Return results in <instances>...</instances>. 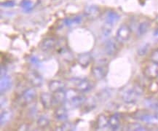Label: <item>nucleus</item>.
I'll return each mask as SVG.
<instances>
[{
  "label": "nucleus",
  "instance_id": "nucleus-20",
  "mask_svg": "<svg viewBox=\"0 0 158 131\" xmlns=\"http://www.w3.org/2000/svg\"><path fill=\"white\" fill-rule=\"evenodd\" d=\"M91 59H92V57H91L90 54L83 53L79 56L78 61L79 63L83 67H87L90 63Z\"/></svg>",
  "mask_w": 158,
  "mask_h": 131
},
{
  "label": "nucleus",
  "instance_id": "nucleus-31",
  "mask_svg": "<svg viewBox=\"0 0 158 131\" xmlns=\"http://www.w3.org/2000/svg\"><path fill=\"white\" fill-rule=\"evenodd\" d=\"M150 60L152 61L155 62V63H158V49L155 50V51L152 52L150 56Z\"/></svg>",
  "mask_w": 158,
  "mask_h": 131
},
{
  "label": "nucleus",
  "instance_id": "nucleus-18",
  "mask_svg": "<svg viewBox=\"0 0 158 131\" xmlns=\"http://www.w3.org/2000/svg\"><path fill=\"white\" fill-rule=\"evenodd\" d=\"M149 27H150V23L147 21H143L140 23L137 29V35L139 37H141V36L144 35L149 30Z\"/></svg>",
  "mask_w": 158,
  "mask_h": 131
},
{
  "label": "nucleus",
  "instance_id": "nucleus-21",
  "mask_svg": "<svg viewBox=\"0 0 158 131\" xmlns=\"http://www.w3.org/2000/svg\"><path fill=\"white\" fill-rule=\"evenodd\" d=\"M55 115H56V117L57 118L58 120H61V121L66 120L68 118L67 108H66L65 107H61V108H58V109L56 111Z\"/></svg>",
  "mask_w": 158,
  "mask_h": 131
},
{
  "label": "nucleus",
  "instance_id": "nucleus-25",
  "mask_svg": "<svg viewBox=\"0 0 158 131\" xmlns=\"http://www.w3.org/2000/svg\"><path fill=\"white\" fill-rule=\"evenodd\" d=\"M150 50V44L144 43L139 46L137 50V53L139 56H144L149 52Z\"/></svg>",
  "mask_w": 158,
  "mask_h": 131
},
{
  "label": "nucleus",
  "instance_id": "nucleus-34",
  "mask_svg": "<svg viewBox=\"0 0 158 131\" xmlns=\"http://www.w3.org/2000/svg\"><path fill=\"white\" fill-rule=\"evenodd\" d=\"M154 37L156 39H158V28H157L154 31Z\"/></svg>",
  "mask_w": 158,
  "mask_h": 131
},
{
  "label": "nucleus",
  "instance_id": "nucleus-9",
  "mask_svg": "<svg viewBox=\"0 0 158 131\" xmlns=\"http://www.w3.org/2000/svg\"><path fill=\"white\" fill-rule=\"evenodd\" d=\"M99 13H100L99 7L96 5H89L85 9V14L89 18H96L99 15Z\"/></svg>",
  "mask_w": 158,
  "mask_h": 131
},
{
  "label": "nucleus",
  "instance_id": "nucleus-5",
  "mask_svg": "<svg viewBox=\"0 0 158 131\" xmlns=\"http://www.w3.org/2000/svg\"><path fill=\"white\" fill-rule=\"evenodd\" d=\"M74 82L78 91L86 92L92 89V84L85 79H74Z\"/></svg>",
  "mask_w": 158,
  "mask_h": 131
},
{
  "label": "nucleus",
  "instance_id": "nucleus-23",
  "mask_svg": "<svg viewBox=\"0 0 158 131\" xmlns=\"http://www.w3.org/2000/svg\"><path fill=\"white\" fill-rule=\"evenodd\" d=\"M82 22V17L80 15L74 16V18H66L64 20L65 25L67 26H72L74 25H77Z\"/></svg>",
  "mask_w": 158,
  "mask_h": 131
},
{
  "label": "nucleus",
  "instance_id": "nucleus-22",
  "mask_svg": "<svg viewBox=\"0 0 158 131\" xmlns=\"http://www.w3.org/2000/svg\"><path fill=\"white\" fill-rule=\"evenodd\" d=\"M55 96H53V104L54 105L58 104H61L66 101V92L63 91L55 92Z\"/></svg>",
  "mask_w": 158,
  "mask_h": 131
},
{
  "label": "nucleus",
  "instance_id": "nucleus-26",
  "mask_svg": "<svg viewBox=\"0 0 158 131\" xmlns=\"http://www.w3.org/2000/svg\"><path fill=\"white\" fill-rule=\"evenodd\" d=\"M112 29L113 26L104 23L102 28V31H101V37H102V39H107L111 35Z\"/></svg>",
  "mask_w": 158,
  "mask_h": 131
},
{
  "label": "nucleus",
  "instance_id": "nucleus-29",
  "mask_svg": "<svg viewBox=\"0 0 158 131\" xmlns=\"http://www.w3.org/2000/svg\"><path fill=\"white\" fill-rule=\"evenodd\" d=\"M49 124V120L46 117H41L39 120H38V125L40 127H45Z\"/></svg>",
  "mask_w": 158,
  "mask_h": 131
},
{
  "label": "nucleus",
  "instance_id": "nucleus-13",
  "mask_svg": "<svg viewBox=\"0 0 158 131\" xmlns=\"http://www.w3.org/2000/svg\"><path fill=\"white\" fill-rule=\"evenodd\" d=\"M65 87H66V84L64 82L60 80H52L49 83V90L52 92L63 91Z\"/></svg>",
  "mask_w": 158,
  "mask_h": 131
},
{
  "label": "nucleus",
  "instance_id": "nucleus-19",
  "mask_svg": "<svg viewBox=\"0 0 158 131\" xmlns=\"http://www.w3.org/2000/svg\"><path fill=\"white\" fill-rule=\"evenodd\" d=\"M36 91L34 88H29L26 90L23 94V98L26 103H30L36 97Z\"/></svg>",
  "mask_w": 158,
  "mask_h": 131
},
{
  "label": "nucleus",
  "instance_id": "nucleus-15",
  "mask_svg": "<svg viewBox=\"0 0 158 131\" xmlns=\"http://www.w3.org/2000/svg\"><path fill=\"white\" fill-rule=\"evenodd\" d=\"M41 101L44 108H49L53 106V96L48 92H44L41 95Z\"/></svg>",
  "mask_w": 158,
  "mask_h": 131
},
{
  "label": "nucleus",
  "instance_id": "nucleus-1",
  "mask_svg": "<svg viewBox=\"0 0 158 131\" xmlns=\"http://www.w3.org/2000/svg\"><path fill=\"white\" fill-rule=\"evenodd\" d=\"M143 94V89L141 86L135 84L123 92L122 99L125 104H133L136 103Z\"/></svg>",
  "mask_w": 158,
  "mask_h": 131
},
{
  "label": "nucleus",
  "instance_id": "nucleus-30",
  "mask_svg": "<svg viewBox=\"0 0 158 131\" xmlns=\"http://www.w3.org/2000/svg\"><path fill=\"white\" fill-rule=\"evenodd\" d=\"M128 130H147V129L143 128L142 125L139 124H131V125H129Z\"/></svg>",
  "mask_w": 158,
  "mask_h": 131
},
{
  "label": "nucleus",
  "instance_id": "nucleus-3",
  "mask_svg": "<svg viewBox=\"0 0 158 131\" xmlns=\"http://www.w3.org/2000/svg\"><path fill=\"white\" fill-rule=\"evenodd\" d=\"M85 98L84 96H82V95L77 94L74 97L71 98L70 99L66 100L64 102V107L67 108V109L75 108L84 104L85 102Z\"/></svg>",
  "mask_w": 158,
  "mask_h": 131
},
{
  "label": "nucleus",
  "instance_id": "nucleus-2",
  "mask_svg": "<svg viewBox=\"0 0 158 131\" xmlns=\"http://www.w3.org/2000/svg\"><path fill=\"white\" fill-rule=\"evenodd\" d=\"M131 36V30L126 24H123L119 26L116 33V39L119 42L124 43L128 41Z\"/></svg>",
  "mask_w": 158,
  "mask_h": 131
},
{
  "label": "nucleus",
  "instance_id": "nucleus-16",
  "mask_svg": "<svg viewBox=\"0 0 158 131\" xmlns=\"http://www.w3.org/2000/svg\"><path fill=\"white\" fill-rule=\"evenodd\" d=\"M29 80L34 86H40L42 83V78L39 74L35 72H31L29 74Z\"/></svg>",
  "mask_w": 158,
  "mask_h": 131
},
{
  "label": "nucleus",
  "instance_id": "nucleus-6",
  "mask_svg": "<svg viewBox=\"0 0 158 131\" xmlns=\"http://www.w3.org/2000/svg\"><path fill=\"white\" fill-rule=\"evenodd\" d=\"M117 49H118V47H117V42L114 39H110L107 40L104 46V50L106 55L109 56L114 55L117 51Z\"/></svg>",
  "mask_w": 158,
  "mask_h": 131
},
{
  "label": "nucleus",
  "instance_id": "nucleus-27",
  "mask_svg": "<svg viewBox=\"0 0 158 131\" xmlns=\"http://www.w3.org/2000/svg\"><path fill=\"white\" fill-rule=\"evenodd\" d=\"M13 114L10 111H5L1 114V125L2 126L11 120Z\"/></svg>",
  "mask_w": 158,
  "mask_h": 131
},
{
  "label": "nucleus",
  "instance_id": "nucleus-8",
  "mask_svg": "<svg viewBox=\"0 0 158 131\" xmlns=\"http://www.w3.org/2000/svg\"><path fill=\"white\" fill-rule=\"evenodd\" d=\"M119 15L115 11L109 10L107 12L106 18H105V23L110 25L111 26H114L117 21L119 20Z\"/></svg>",
  "mask_w": 158,
  "mask_h": 131
},
{
  "label": "nucleus",
  "instance_id": "nucleus-17",
  "mask_svg": "<svg viewBox=\"0 0 158 131\" xmlns=\"http://www.w3.org/2000/svg\"><path fill=\"white\" fill-rule=\"evenodd\" d=\"M145 106L152 110L158 112V99L157 98H147L144 100Z\"/></svg>",
  "mask_w": 158,
  "mask_h": 131
},
{
  "label": "nucleus",
  "instance_id": "nucleus-7",
  "mask_svg": "<svg viewBox=\"0 0 158 131\" xmlns=\"http://www.w3.org/2000/svg\"><path fill=\"white\" fill-rule=\"evenodd\" d=\"M56 45V41L54 38H46L42 40V42L40 44V48L43 51L48 52L52 50Z\"/></svg>",
  "mask_w": 158,
  "mask_h": 131
},
{
  "label": "nucleus",
  "instance_id": "nucleus-33",
  "mask_svg": "<svg viewBox=\"0 0 158 131\" xmlns=\"http://www.w3.org/2000/svg\"><path fill=\"white\" fill-rule=\"evenodd\" d=\"M72 125H71L70 123H65L64 125L61 126V129L60 130H72Z\"/></svg>",
  "mask_w": 158,
  "mask_h": 131
},
{
  "label": "nucleus",
  "instance_id": "nucleus-32",
  "mask_svg": "<svg viewBox=\"0 0 158 131\" xmlns=\"http://www.w3.org/2000/svg\"><path fill=\"white\" fill-rule=\"evenodd\" d=\"M15 5V2L13 1H7V2H4V3H2V6H4V7H14Z\"/></svg>",
  "mask_w": 158,
  "mask_h": 131
},
{
  "label": "nucleus",
  "instance_id": "nucleus-24",
  "mask_svg": "<svg viewBox=\"0 0 158 131\" xmlns=\"http://www.w3.org/2000/svg\"><path fill=\"white\" fill-rule=\"evenodd\" d=\"M98 127L101 129H104L109 126V119L104 114H101L98 117V121H97Z\"/></svg>",
  "mask_w": 158,
  "mask_h": 131
},
{
  "label": "nucleus",
  "instance_id": "nucleus-4",
  "mask_svg": "<svg viewBox=\"0 0 158 131\" xmlns=\"http://www.w3.org/2000/svg\"><path fill=\"white\" fill-rule=\"evenodd\" d=\"M143 74L149 79H155L158 76V63L152 61L147 63L143 70Z\"/></svg>",
  "mask_w": 158,
  "mask_h": 131
},
{
  "label": "nucleus",
  "instance_id": "nucleus-11",
  "mask_svg": "<svg viewBox=\"0 0 158 131\" xmlns=\"http://www.w3.org/2000/svg\"><path fill=\"white\" fill-rule=\"evenodd\" d=\"M93 74L96 80H101L106 76L107 74V68L104 66H96L92 69Z\"/></svg>",
  "mask_w": 158,
  "mask_h": 131
},
{
  "label": "nucleus",
  "instance_id": "nucleus-12",
  "mask_svg": "<svg viewBox=\"0 0 158 131\" xmlns=\"http://www.w3.org/2000/svg\"><path fill=\"white\" fill-rule=\"evenodd\" d=\"M11 85L12 80L10 76L5 75V74L1 76V80H0V90H1L2 93L9 90L10 88Z\"/></svg>",
  "mask_w": 158,
  "mask_h": 131
},
{
  "label": "nucleus",
  "instance_id": "nucleus-28",
  "mask_svg": "<svg viewBox=\"0 0 158 131\" xmlns=\"http://www.w3.org/2000/svg\"><path fill=\"white\" fill-rule=\"evenodd\" d=\"M21 7L25 12H29L33 7V3L30 0H23L21 3Z\"/></svg>",
  "mask_w": 158,
  "mask_h": 131
},
{
  "label": "nucleus",
  "instance_id": "nucleus-10",
  "mask_svg": "<svg viewBox=\"0 0 158 131\" xmlns=\"http://www.w3.org/2000/svg\"><path fill=\"white\" fill-rule=\"evenodd\" d=\"M120 115L118 113L112 114L109 119V127L112 130H117L120 125Z\"/></svg>",
  "mask_w": 158,
  "mask_h": 131
},
{
  "label": "nucleus",
  "instance_id": "nucleus-14",
  "mask_svg": "<svg viewBox=\"0 0 158 131\" xmlns=\"http://www.w3.org/2000/svg\"><path fill=\"white\" fill-rule=\"evenodd\" d=\"M139 120L145 123L150 125L158 124V114H142L139 117Z\"/></svg>",
  "mask_w": 158,
  "mask_h": 131
}]
</instances>
